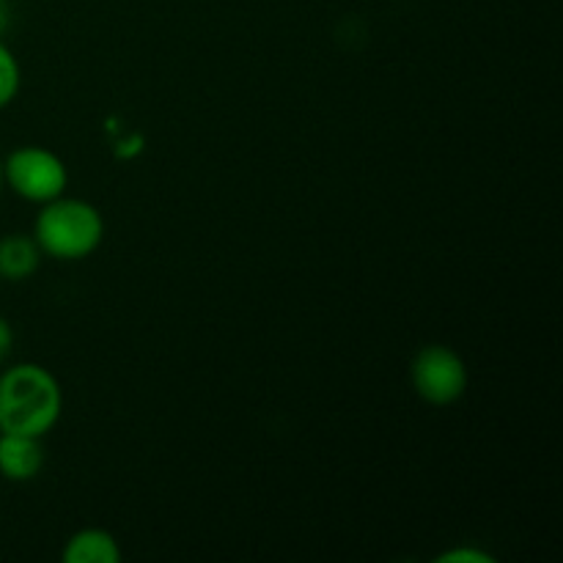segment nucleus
Masks as SVG:
<instances>
[{"instance_id":"nucleus-1","label":"nucleus","mask_w":563,"mask_h":563,"mask_svg":"<svg viewBox=\"0 0 563 563\" xmlns=\"http://www.w3.org/2000/svg\"><path fill=\"white\" fill-rule=\"evenodd\" d=\"M64 416V388L47 366L14 363L0 374V434L47 438Z\"/></svg>"},{"instance_id":"nucleus-2","label":"nucleus","mask_w":563,"mask_h":563,"mask_svg":"<svg viewBox=\"0 0 563 563\" xmlns=\"http://www.w3.org/2000/svg\"><path fill=\"white\" fill-rule=\"evenodd\" d=\"M31 236L36 240L42 256L55 262H82L102 245L104 218L91 201L60 196L42 203Z\"/></svg>"},{"instance_id":"nucleus-3","label":"nucleus","mask_w":563,"mask_h":563,"mask_svg":"<svg viewBox=\"0 0 563 563\" xmlns=\"http://www.w3.org/2000/svg\"><path fill=\"white\" fill-rule=\"evenodd\" d=\"M3 185L27 203L55 201L69 187V168L55 152L44 146H20L0 163Z\"/></svg>"},{"instance_id":"nucleus-4","label":"nucleus","mask_w":563,"mask_h":563,"mask_svg":"<svg viewBox=\"0 0 563 563\" xmlns=\"http://www.w3.org/2000/svg\"><path fill=\"white\" fill-rule=\"evenodd\" d=\"M410 379L418 399L432 407H449L465 396L467 366L460 352H454L451 346L429 344L412 357Z\"/></svg>"},{"instance_id":"nucleus-5","label":"nucleus","mask_w":563,"mask_h":563,"mask_svg":"<svg viewBox=\"0 0 563 563\" xmlns=\"http://www.w3.org/2000/svg\"><path fill=\"white\" fill-rule=\"evenodd\" d=\"M42 438H27V434H0V476L5 482L27 484L44 471Z\"/></svg>"},{"instance_id":"nucleus-6","label":"nucleus","mask_w":563,"mask_h":563,"mask_svg":"<svg viewBox=\"0 0 563 563\" xmlns=\"http://www.w3.org/2000/svg\"><path fill=\"white\" fill-rule=\"evenodd\" d=\"M60 559L64 563H119L121 544L104 528H82L66 539Z\"/></svg>"},{"instance_id":"nucleus-7","label":"nucleus","mask_w":563,"mask_h":563,"mask_svg":"<svg viewBox=\"0 0 563 563\" xmlns=\"http://www.w3.org/2000/svg\"><path fill=\"white\" fill-rule=\"evenodd\" d=\"M42 267V251L31 234L0 236V280L22 284Z\"/></svg>"},{"instance_id":"nucleus-8","label":"nucleus","mask_w":563,"mask_h":563,"mask_svg":"<svg viewBox=\"0 0 563 563\" xmlns=\"http://www.w3.org/2000/svg\"><path fill=\"white\" fill-rule=\"evenodd\" d=\"M22 88V66L9 44L0 38V110L9 108Z\"/></svg>"},{"instance_id":"nucleus-9","label":"nucleus","mask_w":563,"mask_h":563,"mask_svg":"<svg viewBox=\"0 0 563 563\" xmlns=\"http://www.w3.org/2000/svg\"><path fill=\"white\" fill-rule=\"evenodd\" d=\"M434 563H495V555L487 553L482 548H471V544H462V548H451L445 553H440Z\"/></svg>"},{"instance_id":"nucleus-10","label":"nucleus","mask_w":563,"mask_h":563,"mask_svg":"<svg viewBox=\"0 0 563 563\" xmlns=\"http://www.w3.org/2000/svg\"><path fill=\"white\" fill-rule=\"evenodd\" d=\"M14 350V328L9 324V319L0 317V363L11 355Z\"/></svg>"},{"instance_id":"nucleus-11","label":"nucleus","mask_w":563,"mask_h":563,"mask_svg":"<svg viewBox=\"0 0 563 563\" xmlns=\"http://www.w3.org/2000/svg\"><path fill=\"white\" fill-rule=\"evenodd\" d=\"M5 25H9V5H5L3 0H0V33L5 31Z\"/></svg>"},{"instance_id":"nucleus-12","label":"nucleus","mask_w":563,"mask_h":563,"mask_svg":"<svg viewBox=\"0 0 563 563\" xmlns=\"http://www.w3.org/2000/svg\"><path fill=\"white\" fill-rule=\"evenodd\" d=\"M0 192H3V168H0Z\"/></svg>"}]
</instances>
